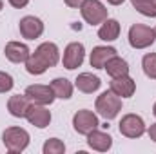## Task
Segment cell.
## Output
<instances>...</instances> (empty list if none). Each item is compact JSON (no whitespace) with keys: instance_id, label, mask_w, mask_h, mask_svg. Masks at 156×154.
Returning a JSON list of instances; mask_svg holds the SVG:
<instances>
[{"instance_id":"obj_1","label":"cell","mask_w":156,"mask_h":154,"mask_svg":"<svg viewBox=\"0 0 156 154\" xmlns=\"http://www.w3.org/2000/svg\"><path fill=\"white\" fill-rule=\"evenodd\" d=\"M2 140H4V145H5V149L9 152L16 154L27 149V145H29V132L26 129H20V127H9V129L4 131Z\"/></svg>"},{"instance_id":"obj_2","label":"cell","mask_w":156,"mask_h":154,"mask_svg":"<svg viewBox=\"0 0 156 154\" xmlns=\"http://www.w3.org/2000/svg\"><path fill=\"white\" fill-rule=\"evenodd\" d=\"M96 111L98 114L104 116L105 120H113L116 118L118 113L122 111V100L116 96L113 91H105L96 98Z\"/></svg>"},{"instance_id":"obj_3","label":"cell","mask_w":156,"mask_h":154,"mask_svg":"<svg viewBox=\"0 0 156 154\" xmlns=\"http://www.w3.org/2000/svg\"><path fill=\"white\" fill-rule=\"evenodd\" d=\"M156 40V31L151 29L149 26L144 24H134L129 29V44L134 49H145L149 45H153Z\"/></svg>"},{"instance_id":"obj_4","label":"cell","mask_w":156,"mask_h":154,"mask_svg":"<svg viewBox=\"0 0 156 154\" xmlns=\"http://www.w3.org/2000/svg\"><path fill=\"white\" fill-rule=\"evenodd\" d=\"M80 13H82V18L89 26H96L107 20V7L100 0H85L80 5Z\"/></svg>"},{"instance_id":"obj_5","label":"cell","mask_w":156,"mask_h":154,"mask_svg":"<svg viewBox=\"0 0 156 154\" xmlns=\"http://www.w3.org/2000/svg\"><path fill=\"white\" fill-rule=\"evenodd\" d=\"M118 129H120V134H123L125 138H140L145 132V123H144L142 116L125 114L120 120Z\"/></svg>"},{"instance_id":"obj_6","label":"cell","mask_w":156,"mask_h":154,"mask_svg":"<svg viewBox=\"0 0 156 154\" xmlns=\"http://www.w3.org/2000/svg\"><path fill=\"white\" fill-rule=\"evenodd\" d=\"M100 121H98V116L94 114L93 111H87V109H82L78 111L76 114L73 116V127L78 134H83L87 136L91 131L98 129Z\"/></svg>"},{"instance_id":"obj_7","label":"cell","mask_w":156,"mask_h":154,"mask_svg":"<svg viewBox=\"0 0 156 154\" xmlns=\"http://www.w3.org/2000/svg\"><path fill=\"white\" fill-rule=\"evenodd\" d=\"M24 94L27 96V100L31 103H38V105H51L55 102V98H56L51 85H40V83L29 85Z\"/></svg>"},{"instance_id":"obj_8","label":"cell","mask_w":156,"mask_h":154,"mask_svg":"<svg viewBox=\"0 0 156 154\" xmlns=\"http://www.w3.org/2000/svg\"><path fill=\"white\" fill-rule=\"evenodd\" d=\"M83 58H85V49H83V45H82L80 42H71V44L66 47V51H64V60H62V64H64L66 69L73 71V69H76V67H80V65L83 64Z\"/></svg>"},{"instance_id":"obj_9","label":"cell","mask_w":156,"mask_h":154,"mask_svg":"<svg viewBox=\"0 0 156 154\" xmlns=\"http://www.w3.org/2000/svg\"><path fill=\"white\" fill-rule=\"evenodd\" d=\"M35 54H37V58H38L47 69L49 67H55L58 64V60H60V51H58L56 44H53V42L40 44L38 47H37V51H35Z\"/></svg>"},{"instance_id":"obj_10","label":"cell","mask_w":156,"mask_h":154,"mask_svg":"<svg viewBox=\"0 0 156 154\" xmlns=\"http://www.w3.org/2000/svg\"><path fill=\"white\" fill-rule=\"evenodd\" d=\"M26 120L38 127V129H45L51 123V113L45 109V105H38V103H31L27 113H26Z\"/></svg>"},{"instance_id":"obj_11","label":"cell","mask_w":156,"mask_h":154,"mask_svg":"<svg viewBox=\"0 0 156 154\" xmlns=\"http://www.w3.org/2000/svg\"><path fill=\"white\" fill-rule=\"evenodd\" d=\"M18 27H20V35L26 40H35L44 33V22L37 16H24Z\"/></svg>"},{"instance_id":"obj_12","label":"cell","mask_w":156,"mask_h":154,"mask_svg":"<svg viewBox=\"0 0 156 154\" xmlns=\"http://www.w3.org/2000/svg\"><path fill=\"white\" fill-rule=\"evenodd\" d=\"M4 53H5V58L13 64H22V62L26 64V60L31 54L29 47L26 44H20V42H7Z\"/></svg>"},{"instance_id":"obj_13","label":"cell","mask_w":156,"mask_h":154,"mask_svg":"<svg viewBox=\"0 0 156 154\" xmlns=\"http://www.w3.org/2000/svg\"><path fill=\"white\" fill-rule=\"evenodd\" d=\"M116 56V49L115 47H109V45H98L91 51V56H89V62H91V67L94 69H104V65L107 64L109 58Z\"/></svg>"},{"instance_id":"obj_14","label":"cell","mask_w":156,"mask_h":154,"mask_svg":"<svg viewBox=\"0 0 156 154\" xmlns=\"http://www.w3.org/2000/svg\"><path fill=\"white\" fill-rule=\"evenodd\" d=\"M87 145L91 149L98 151V152H105V151H109L113 147V138L107 132H102V131L94 129V131H91L87 134Z\"/></svg>"},{"instance_id":"obj_15","label":"cell","mask_w":156,"mask_h":154,"mask_svg":"<svg viewBox=\"0 0 156 154\" xmlns=\"http://www.w3.org/2000/svg\"><path fill=\"white\" fill-rule=\"evenodd\" d=\"M111 91H113L116 96L129 98V96L134 94V91H136V83H134V80L129 76V75H125V76H118V78H113V82H111Z\"/></svg>"},{"instance_id":"obj_16","label":"cell","mask_w":156,"mask_h":154,"mask_svg":"<svg viewBox=\"0 0 156 154\" xmlns=\"http://www.w3.org/2000/svg\"><path fill=\"white\" fill-rule=\"evenodd\" d=\"M29 105H31V102L27 100L26 94H15L7 102V111L15 118H26V113H27Z\"/></svg>"},{"instance_id":"obj_17","label":"cell","mask_w":156,"mask_h":154,"mask_svg":"<svg viewBox=\"0 0 156 154\" xmlns=\"http://www.w3.org/2000/svg\"><path fill=\"white\" fill-rule=\"evenodd\" d=\"M75 85H76L78 91H82V93H85V94H91V93H94V91L100 89L102 82H100L98 76H94V75H91V73H82V75L76 76Z\"/></svg>"},{"instance_id":"obj_18","label":"cell","mask_w":156,"mask_h":154,"mask_svg":"<svg viewBox=\"0 0 156 154\" xmlns=\"http://www.w3.org/2000/svg\"><path fill=\"white\" fill-rule=\"evenodd\" d=\"M120 37V22L115 18H107L102 22V27L98 29V38L104 42H113Z\"/></svg>"},{"instance_id":"obj_19","label":"cell","mask_w":156,"mask_h":154,"mask_svg":"<svg viewBox=\"0 0 156 154\" xmlns=\"http://www.w3.org/2000/svg\"><path fill=\"white\" fill-rule=\"evenodd\" d=\"M104 69L107 71V75L111 78H118V76L129 75V64H127L123 58H120L118 54L107 60V64L104 65Z\"/></svg>"},{"instance_id":"obj_20","label":"cell","mask_w":156,"mask_h":154,"mask_svg":"<svg viewBox=\"0 0 156 154\" xmlns=\"http://www.w3.org/2000/svg\"><path fill=\"white\" fill-rule=\"evenodd\" d=\"M51 89H53V93H55L56 98L69 100L73 96V83L67 78H55L51 82Z\"/></svg>"},{"instance_id":"obj_21","label":"cell","mask_w":156,"mask_h":154,"mask_svg":"<svg viewBox=\"0 0 156 154\" xmlns=\"http://www.w3.org/2000/svg\"><path fill=\"white\" fill-rule=\"evenodd\" d=\"M131 4H133V5H134V9H136L138 13H142L144 16L156 18L154 0H131Z\"/></svg>"},{"instance_id":"obj_22","label":"cell","mask_w":156,"mask_h":154,"mask_svg":"<svg viewBox=\"0 0 156 154\" xmlns=\"http://www.w3.org/2000/svg\"><path fill=\"white\" fill-rule=\"evenodd\" d=\"M142 67H144V73L145 76L156 80V53H147L142 60Z\"/></svg>"},{"instance_id":"obj_23","label":"cell","mask_w":156,"mask_h":154,"mask_svg":"<svg viewBox=\"0 0 156 154\" xmlns=\"http://www.w3.org/2000/svg\"><path fill=\"white\" fill-rule=\"evenodd\" d=\"M26 71H27L29 75H44V73L47 71V67L40 62L38 58H37V54L33 53V54H29V58L26 60Z\"/></svg>"},{"instance_id":"obj_24","label":"cell","mask_w":156,"mask_h":154,"mask_svg":"<svg viewBox=\"0 0 156 154\" xmlns=\"http://www.w3.org/2000/svg\"><path fill=\"white\" fill-rule=\"evenodd\" d=\"M64 152H66V145L58 138H51L44 143V154H64Z\"/></svg>"},{"instance_id":"obj_25","label":"cell","mask_w":156,"mask_h":154,"mask_svg":"<svg viewBox=\"0 0 156 154\" xmlns=\"http://www.w3.org/2000/svg\"><path fill=\"white\" fill-rule=\"evenodd\" d=\"M13 85H15L13 76L7 75V73H4V71H0V93H7V91H11Z\"/></svg>"},{"instance_id":"obj_26","label":"cell","mask_w":156,"mask_h":154,"mask_svg":"<svg viewBox=\"0 0 156 154\" xmlns=\"http://www.w3.org/2000/svg\"><path fill=\"white\" fill-rule=\"evenodd\" d=\"M9 4L13 7H16V9H22V7H26L29 4V0H9Z\"/></svg>"},{"instance_id":"obj_27","label":"cell","mask_w":156,"mask_h":154,"mask_svg":"<svg viewBox=\"0 0 156 154\" xmlns=\"http://www.w3.org/2000/svg\"><path fill=\"white\" fill-rule=\"evenodd\" d=\"M64 2H66V5H69V7H75V9H76V7H80L85 0H64Z\"/></svg>"},{"instance_id":"obj_28","label":"cell","mask_w":156,"mask_h":154,"mask_svg":"<svg viewBox=\"0 0 156 154\" xmlns=\"http://www.w3.org/2000/svg\"><path fill=\"white\" fill-rule=\"evenodd\" d=\"M147 132H149V138H151L153 142H156V123H153V125L149 127V131H147Z\"/></svg>"},{"instance_id":"obj_29","label":"cell","mask_w":156,"mask_h":154,"mask_svg":"<svg viewBox=\"0 0 156 154\" xmlns=\"http://www.w3.org/2000/svg\"><path fill=\"white\" fill-rule=\"evenodd\" d=\"M107 2H109L111 5H120V4H123L125 0H107Z\"/></svg>"},{"instance_id":"obj_30","label":"cell","mask_w":156,"mask_h":154,"mask_svg":"<svg viewBox=\"0 0 156 154\" xmlns=\"http://www.w3.org/2000/svg\"><path fill=\"white\" fill-rule=\"evenodd\" d=\"M153 114L156 116V103H154V107H153Z\"/></svg>"},{"instance_id":"obj_31","label":"cell","mask_w":156,"mask_h":154,"mask_svg":"<svg viewBox=\"0 0 156 154\" xmlns=\"http://www.w3.org/2000/svg\"><path fill=\"white\" fill-rule=\"evenodd\" d=\"M2 7H4V2H2V0H0V11H2Z\"/></svg>"},{"instance_id":"obj_32","label":"cell","mask_w":156,"mask_h":154,"mask_svg":"<svg viewBox=\"0 0 156 154\" xmlns=\"http://www.w3.org/2000/svg\"><path fill=\"white\" fill-rule=\"evenodd\" d=\"M154 5H156V0H154Z\"/></svg>"},{"instance_id":"obj_33","label":"cell","mask_w":156,"mask_h":154,"mask_svg":"<svg viewBox=\"0 0 156 154\" xmlns=\"http://www.w3.org/2000/svg\"><path fill=\"white\" fill-rule=\"evenodd\" d=\"M154 31H156V29H154Z\"/></svg>"}]
</instances>
